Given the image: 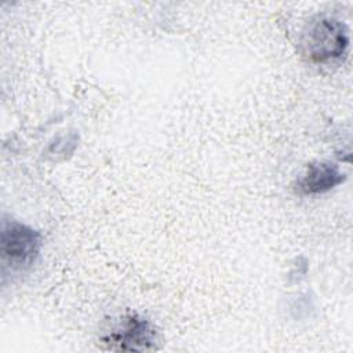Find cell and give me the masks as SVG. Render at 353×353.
<instances>
[{"mask_svg":"<svg viewBox=\"0 0 353 353\" xmlns=\"http://www.w3.org/2000/svg\"><path fill=\"white\" fill-rule=\"evenodd\" d=\"M41 233L18 221H3L0 251L3 261L12 269H25L34 263L41 250Z\"/></svg>","mask_w":353,"mask_h":353,"instance_id":"7a4b0ae2","label":"cell"},{"mask_svg":"<svg viewBox=\"0 0 353 353\" xmlns=\"http://www.w3.org/2000/svg\"><path fill=\"white\" fill-rule=\"evenodd\" d=\"M303 54L313 62L324 63L345 55L349 34L343 22L332 17H316L305 26L301 37Z\"/></svg>","mask_w":353,"mask_h":353,"instance_id":"6da1fadb","label":"cell"},{"mask_svg":"<svg viewBox=\"0 0 353 353\" xmlns=\"http://www.w3.org/2000/svg\"><path fill=\"white\" fill-rule=\"evenodd\" d=\"M343 179L345 174L338 165L325 161L310 163L298 181V189L305 194H320L334 189Z\"/></svg>","mask_w":353,"mask_h":353,"instance_id":"277c9868","label":"cell"},{"mask_svg":"<svg viewBox=\"0 0 353 353\" xmlns=\"http://www.w3.org/2000/svg\"><path fill=\"white\" fill-rule=\"evenodd\" d=\"M102 342L110 350H152L156 346V330L149 320L132 313L124 316L110 332L103 335Z\"/></svg>","mask_w":353,"mask_h":353,"instance_id":"3957f363","label":"cell"}]
</instances>
